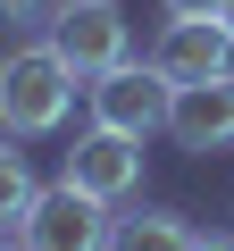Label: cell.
I'll return each mask as SVG.
<instances>
[{"instance_id":"obj_1","label":"cell","mask_w":234,"mask_h":251,"mask_svg":"<svg viewBox=\"0 0 234 251\" xmlns=\"http://www.w3.org/2000/svg\"><path fill=\"white\" fill-rule=\"evenodd\" d=\"M67 100H75V67L34 42V50H9L0 59V134H59L67 126Z\"/></svg>"},{"instance_id":"obj_2","label":"cell","mask_w":234,"mask_h":251,"mask_svg":"<svg viewBox=\"0 0 234 251\" xmlns=\"http://www.w3.org/2000/svg\"><path fill=\"white\" fill-rule=\"evenodd\" d=\"M109 201H92V193H75L67 176L59 184H34V201L17 209V251H109Z\"/></svg>"},{"instance_id":"obj_3","label":"cell","mask_w":234,"mask_h":251,"mask_svg":"<svg viewBox=\"0 0 234 251\" xmlns=\"http://www.w3.org/2000/svg\"><path fill=\"white\" fill-rule=\"evenodd\" d=\"M42 34H50V50L75 67V84H100L109 67L134 59V25H126L117 0H59Z\"/></svg>"},{"instance_id":"obj_4","label":"cell","mask_w":234,"mask_h":251,"mask_svg":"<svg viewBox=\"0 0 234 251\" xmlns=\"http://www.w3.org/2000/svg\"><path fill=\"white\" fill-rule=\"evenodd\" d=\"M84 100H92V126H109V134H126V143H151V134H167V100H176V84L142 59H126V67H109L100 84H84Z\"/></svg>"},{"instance_id":"obj_5","label":"cell","mask_w":234,"mask_h":251,"mask_svg":"<svg viewBox=\"0 0 234 251\" xmlns=\"http://www.w3.org/2000/svg\"><path fill=\"white\" fill-rule=\"evenodd\" d=\"M59 176H67L75 193H92V201H109V209H117L126 193H142V143H126V134H109V126H84Z\"/></svg>"},{"instance_id":"obj_6","label":"cell","mask_w":234,"mask_h":251,"mask_svg":"<svg viewBox=\"0 0 234 251\" xmlns=\"http://www.w3.org/2000/svg\"><path fill=\"white\" fill-rule=\"evenodd\" d=\"M151 67L167 84H209V75H234V34L217 17H167L159 42H151Z\"/></svg>"},{"instance_id":"obj_7","label":"cell","mask_w":234,"mask_h":251,"mask_svg":"<svg viewBox=\"0 0 234 251\" xmlns=\"http://www.w3.org/2000/svg\"><path fill=\"white\" fill-rule=\"evenodd\" d=\"M167 134L184 151H234V75H209V84H176L167 100Z\"/></svg>"},{"instance_id":"obj_8","label":"cell","mask_w":234,"mask_h":251,"mask_svg":"<svg viewBox=\"0 0 234 251\" xmlns=\"http://www.w3.org/2000/svg\"><path fill=\"white\" fill-rule=\"evenodd\" d=\"M201 234L176 218V209H126L109 226V251H192Z\"/></svg>"},{"instance_id":"obj_9","label":"cell","mask_w":234,"mask_h":251,"mask_svg":"<svg viewBox=\"0 0 234 251\" xmlns=\"http://www.w3.org/2000/svg\"><path fill=\"white\" fill-rule=\"evenodd\" d=\"M34 201V168L17 151V134H0V226H17V209Z\"/></svg>"},{"instance_id":"obj_10","label":"cell","mask_w":234,"mask_h":251,"mask_svg":"<svg viewBox=\"0 0 234 251\" xmlns=\"http://www.w3.org/2000/svg\"><path fill=\"white\" fill-rule=\"evenodd\" d=\"M59 0H0V25H50Z\"/></svg>"},{"instance_id":"obj_11","label":"cell","mask_w":234,"mask_h":251,"mask_svg":"<svg viewBox=\"0 0 234 251\" xmlns=\"http://www.w3.org/2000/svg\"><path fill=\"white\" fill-rule=\"evenodd\" d=\"M159 9H167V17H217L226 0H159Z\"/></svg>"},{"instance_id":"obj_12","label":"cell","mask_w":234,"mask_h":251,"mask_svg":"<svg viewBox=\"0 0 234 251\" xmlns=\"http://www.w3.org/2000/svg\"><path fill=\"white\" fill-rule=\"evenodd\" d=\"M217 25H226V34H234V0H226V9H217Z\"/></svg>"},{"instance_id":"obj_13","label":"cell","mask_w":234,"mask_h":251,"mask_svg":"<svg viewBox=\"0 0 234 251\" xmlns=\"http://www.w3.org/2000/svg\"><path fill=\"white\" fill-rule=\"evenodd\" d=\"M192 251H234V243H192Z\"/></svg>"},{"instance_id":"obj_14","label":"cell","mask_w":234,"mask_h":251,"mask_svg":"<svg viewBox=\"0 0 234 251\" xmlns=\"http://www.w3.org/2000/svg\"><path fill=\"white\" fill-rule=\"evenodd\" d=\"M0 251H17V243H9V234H0Z\"/></svg>"}]
</instances>
